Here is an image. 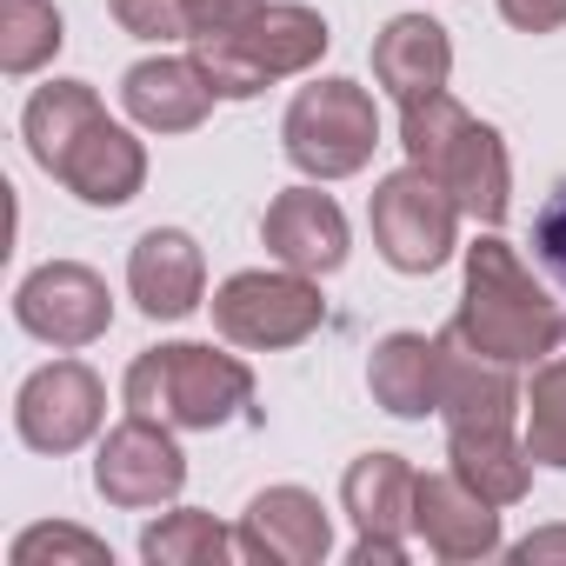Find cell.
<instances>
[{"instance_id":"obj_1","label":"cell","mask_w":566,"mask_h":566,"mask_svg":"<svg viewBox=\"0 0 566 566\" xmlns=\"http://www.w3.org/2000/svg\"><path fill=\"white\" fill-rule=\"evenodd\" d=\"M453 334L506 367H539L566 340V321L533 280V266L520 260V247H506L500 233H480L467 247V294H460Z\"/></svg>"},{"instance_id":"obj_2","label":"cell","mask_w":566,"mask_h":566,"mask_svg":"<svg viewBox=\"0 0 566 566\" xmlns=\"http://www.w3.org/2000/svg\"><path fill=\"white\" fill-rule=\"evenodd\" d=\"M400 147H407L413 167H427V174L453 193V207H460L467 220H480V227H500V220H506V207H513V160H506V140H500L486 120H473L447 87L400 107Z\"/></svg>"},{"instance_id":"obj_3","label":"cell","mask_w":566,"mask_h":566,"mask_svg":"<svg viewBox=\"0 0 566 566\" xmlns=\"http://www.w3.org/2000/svg\"><path fill=\"white\" fill-rule=\"evenodd\" d=\"M120 400L140 420L213 433V427H227V420H240L253 407V374H247V360L213 354L200 340H167V347H147L127 367Z\"/></svg>"},{"instance_id":"obj_4","label":"cell","mask_w":566,"mask_h":566,"mask_svg":"<svg viewBox=\"0 0 566 566\" xmlns=\"http://www.w3.org/2000/svg\"><path fill=\"white\" fill-rule=\"evenodd\" d=\"M334 48V28L301 8V0H266V8L233 28V34H200L193 41V67L207 74V87L220 101H253L266 94L273 81H294V74H314L321 54Z\"/></svg>"},{"instance_id":"obj_5","label":"cell","mask_w":566,"mask_h":566,"mask_svg":"<svg viewBox=\"0 0 566 566\" xmlns=\"http://www.w3.org/2000/svg\"><path fill=\"white\" fill-rule=\"evenodd\" d=\"M280 147L307 180H347L380 147V107L360 81H314L280 120Z\"/></svg>"},{"instance_id":"obj_6","label":"cell","mask_w":566,"mask_h":566,"mask_svg":"<svg viewBox=\"0 0 566 566\" xmlns=\"http://www.w3.org/2000/svg\"><path fill=\"white\" fill-rule=\"evenodd\" d=\"M327 301H321V280L294 273V266H247L233 280L213 287V334L247 347V354H280V347H301L307 334H321Z\"/></svg>"},{"instance_id":"obj_7","label":"cell","mask_w":566,"mask_h":566,"mask_svg":"<svg viewBox=\"0 0 566 566\" xmlns=\"http://www.w3.org/2000/svg\"><path fill=\"white\" fill-rule=\"evenodd\" d=\"M367 220H374V247H380V260L394 273H433L460 247V207H453V193L427 167H413V160L374 187Z\"/></svg>"},{"instance_id":"obj_8","label":"cell","mask_w":566,"mask_h":566,"mask_svg":"<svg viewBox=\"0 0 566 566\" xmlns=\"http://www.w3.org/2000/svg\"><path fill=\"white\" fill-rule=\"evenodd\" d=\"M14 321L34 340H48V347L81 354V347H94L114 327V294H107V280L94 266L48 260V266H34L21 287H14Z\"/></svg>"},{"instance_id":"obj_9","label":"cell","mask_w":566,"mask_h":566,"mask_svg":"<svg viewBox=\"0 0 566 566\" xmlns=\"http://www.w3.org/2000/svg\"><path fill=\"white\" fill-rule=\"evenodd\" d=\"M107 420V387L87 360H54L21 380L14 394V427L34 453H81Z\"/></svg>"},{"instance_id":"obj_10","label":"cell","mask_w":566,"mask_h":566,"mask_svg":"<svg viewBox=\"0 0 566 566\" xmlns=\"http://www.w3.org/2000/svg\"><path fill=\"white\" fill-rule=\"evenodd\" d=\"M94 486H101L107 506H127V513H147V506L180 500V486H187V453H180L174 427L127 413V420L101 440V453H94Z\"/></svg>"},{"instance_id":"obj_11","label":"cell","mask_w":566,"mask_h":566,"mask_svg":"<svg viewBox=\"0 0 566 566\" xmlns=\"http://www.w3.org/2000/svg\"><path fill=\"white\" fill-rule=\"evenodd\" d=\"M240 559L253 566H321L334 546V520L307 486H266L247 500L240 526H233Z\"/></svg>"},{"instance_id":"obj_12","label":"cell","mask_w":566,"mask_h":566,"mask_svg":"<svg viewBox=\"0 0 566 566\" xmlns=\"http://www.w3.org/2000/svg\"><path fill=\"white\" fill-rule=\"evenodd\" d=\"M447 347V374H440V420L447 433H500V427H520V407H526V387L513 380L506 360L467 347L453 327L440 334Z\"/></svg>"},{"instance_id":"obj_13","label":"cell","mask_w":566,"mask_h":566,"mask_svg":"<svg viewBox=\"0 0 566 566\" xmlns=\"http://www.w3.org/2000/svg\"><path fill=\"white\" fill-rule=\"evenodd\" d=\"M260 240L280 266H294V273H340L347 266V213L334 193L314 187H287V193H273L266 200V220H260Z\"/></svg>"},{"instance_id":"obj_14","label":"cell","mask_w":566,"mask_h":566,"mask_svg":"<svg viewBox=\"0 0 566 566\" xmlns=\"http://www.w3.org/2000/svg\"><path fill=\"white\" fill-rule=\"evenodd\" d=\"M413 539L447 559V566H467V559H486L500 553V506L480 500L453 467L447 473H420V493H413Z\"/></svg>"},{"instance_id":"obj_15","label":"cell","mask_w":566,"mask_h":566,"mask_svg":"<svg viewBox=\"0 0 566 566\" xmlns=\"http://www.w3.org/2000/svg\"><path fill=\"white\" fill-rule=\"evenodd\" d=\"M127 294L147 321H187L207 301V260L200 240L180 227H147L127 253Z\"/></svg>"},{"instance_id":"obj_16","label":"cell","mask_w":566,"mask_h":566,"mask_svg":"<svg viewBox=\"0 0 566 566\" xmlns=\"http://www.w3.org/2000/svg\"><path fill=\"white\" fill-rule=\"evenodd\" d=\"M54 180H61L74 200H87V207H127V200L147 187V147L134 140V127H120V120L101 114V120L61 154Z\"/></svg>"},{"instance_id":"obj_17","label":"cell","mask_w":566,"mask_h":566,"mask_svg":"<svg viewBox=\"0 0 566 566\" xmlns=\"http://www.w3.org/2000/svg\"><path fill=\"white\" fill-rule=\"evenodd\" d=\"M213 101H220V94L207 87V74L193 67V54H187V61H180V54L134 61L127 81H120V107H127V120L147 127V134H193Z\"/></svg>"},{"instance_id":"obj_18","label":"cell","mask_w":566,"mask_h":566,"mask_svg":"<svg viewBox=\"0 0 566 566\" xmlns=\"http://www.w3.org/2000/svg\"><path fill=\"white\" fill-rule=\"evenodd\" d=\"M453 74V41L433 14H394L374 41V81L407 107V101H427L440 94Z\"/></svg>"},{"instance_id":"obj_19","label":"cell","mask_w":566,"mask_h":566,"mask_svg":"<svg viewBox=\"0 0 566 566\" xmlns=\"http://www.w3.org/2000/svg\"><path fill=\"white\" fill-rule=\"evenodd\" d=\"M440 374H447L440 334L433 340L427 334H387L367 360V394L394 420H427V413H440Z\"/></svg>"},{"instance_id":"obj_20","label":"cell","mask_w":566,"mask_h":566,"mask_svg":"<svg viewBox=\"0 0 566 566\" xmlns=\"http://www.w3.org/2000/svg\"><path fill=\"white\" fill-rule=\"evenodd\" d=\"M413 493H420V473L400 453H360L340 473V506H347L360 539H407L413 533Z\"/></svg>"},{"instance_id":"obj_21","label":"cell","mask_w":566,"mask_h":566,"mask_svg":"<svg viewBox=\"0 0 566 566\" xmlns=\"http://www.w3.org/2000/svg\"><path fill=\"white\" fill-rule=\"evenodd\" d=\"M447 467L493 506H520L533 486V453L513 427L500 433H447Z\"/></svg>"},{"instance_id":"obj_22","label":"cell","mask_w":566,"mask_h":566,"mask_svg":"<svg viewBox=\"0 0 566 566\" xmlns=\"http://www.w3.org/2000/svg\"><path fill=\"white\" fill-rule=\"evenodd\" d=\"M101 114H107V107H101V94H94L87 81H48V87H34V101H28V114H21V134H28V154L41 160V174H54L61 154H67Z\"/></svg>"},{"instance_id":"obj_23","label":"cell","mask_w":566,"mask_h":566,"mask_svg":"<svg viewBox=\"0 0 566 566\" xmlns=\"http://www.w3.org/2000/svg\"><path fill=\"white\" fill-rule=\"evenodd\" d=\"M227 553H240L233 533L213 513H200V506H174V513H160L140 533V559L147 566H220Z\"/></svg>"},{"instance_id":"obj_24","label":"cell","mask_w":566,"mask_h":566,"mask_svg":"<svg viewBox=\"0 0 566 566\" xmlns=\"http://www.w3.org/2000/svg\"><path fill=\"white\" fill-rule=\"evenodd\" d=\"M61 41H67L61 8H48V0H0V67L14 81L41 74L61 54Z\"/></svg>"},{"instance_id":"obj_25","label":"cell","mask_w":566,"mask_h":566,"mask_svg":"<svg viewBox=\"0 0 566 566\" xmlns=\"http://www.w3.org/2000/svg\"><path fill=\"white\" fill-rule=\"evenodd\" d=\"M520 440L533 453V467H559L566 473V354L539 360L533 367V387H526V407H520Z\"/></svg>"},{"instance_id":"obj_26","label":"cell","mask_w":566,"mask_h":566,"mask_svg":"<svg viewBox=\"0 0 566 566\" xmlns=\"http://www.w3.org/2000/svg\"><path fill=\"white\" fill-rule=\"evenodd\" d=\"M14 566H41V559H74V566H114L107 539L81 533V526H28L14 546H8Z\"/></svg>"},{"instance_id":"obj_27","label":"cell","mask_w":566,"mask_h":566,"mask_svg":"<svg viewBox=\"0 0 566 566\" xmlns=\"http://www.w3.org/2000/svg\"><path fill=\"white\" fill-rule=\"evenodd\" d=\"M134 41H187V0H107Z\"/></svg>"},{"instance_id":"obj_28","label":"cell","mask_w":566,"mask_h":566,"mask_svg":"<svg viewBox=\"0 0 566 566\" xmlns=\"http://www.w3.org/2000/svg\"><path fill=\"white\" fill-rule=\"evenodd\" d=\"M533 260L546 266V280L566 294V180L546 193V207L533 213Z\"/></svg>"},{"instance_id":"obj_29","label":"cell","mask_w":566,"mask_h":566,"mask_svg":"<svg viewBox=\"0 0 566 566\" xmlns=\"http://www.w3.org/2000/svg\"><path fill=\"white\" fill-rule=\"evenodd\" d=\"M266 8V0H187V41H200V34H233V28H247L253 14Z\"/></svg>"},{"instance_id":"obj_30","label":"cell","mask_w":566,"mask_h":566,"mask_svg":"<svg viewBox=\"0 0 566 566\" xmlns=\"http://www.w3.org/2000/svg\"><path fill=\"white\" fill-rule=\"evenodd\" d=\"M500 21L520 34H559L566 28V0H500Z\"/></svg>"},{"instance_id":"obj_31","label":"cell","mask_w":566,"mask_h":566,"mask_svg":"<svg viewBox=\"0 0 566 566\" xmlns=\"http://www.w3.org/2000/svg\"><path fill=\"white\" fill-rule=\"evenodd\" d=\"M513 559H520V566H559V559H566V526H539V533H526V539L513 546Z\"/></svg>"},{"instance_id":"obj_32","label":"cell","mask_w":566,"mask_h":566,"mask_svg":"<svg viewBox=\"0 0 566 566\" xmlns=\"http://www.w3.org/2000/svg\"><path fill=\"white\" fill-rule=\"evenodd\" d=\"M407 539H354V566H407Z\"/></svg>"}]
</instances>
